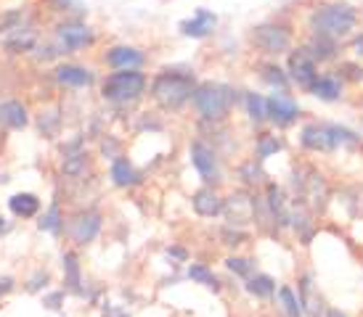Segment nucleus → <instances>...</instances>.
I'll return each mask as SVG.
<instances>
[{
	"label": "nucleus",
	"mask_w": 363,
	"mask_h": 317,
	"mask_svg": "<svg viewBox=\"0 0 363 317\" xmlns=\"http://www.w3.org/2000/svg\"><path fill=\"white\" fill-rule=\"evenodd\" d=\"M297 146L305 154L315 156H329L337 151H361L363 135L358 129L340 125V122H326V119H308L300 132H297Z\"/></svg>",
	"instance_id": "nucleus-1"
},
{
	"label": "nucleus",
	"mask_w": 363,
	"mask_h": 317,
	"mask_svg": "<svg viewBox=\"0 0 363 317\" xmlns=\"http://www.w3.org/2000/svg\"><path fill=\"white\" fill-rule=\"evenodd\" d=\"M361 24V11L345 3V0H329V3H318L315 8L308 11V35H318V38H329L337 42H347L358 32Z\"/></svg>",
	"instance_id": "nucleus-2"
},
{
	"label": "nucleus",
	"mask_w": 363,
	"mask_h": 317,
	"mask_svg": "<svg viewBox=\"0 0 363 317\" xmlns=\"http://www.w3.org/2000/svg\"><path fill=\"white\" fill-rule=\"evenodd\" d=\"M286 190H289L294 198H303L315 217L326 214L329 207H332V198H334L332 183L326 178V172H321L315 164L297 161L292 167V172H289Z\"/></svg>",
	"instance_id": "nucleus-3"
},
{
	"label": "nucleus",
	"mask_w": 363,
	"mask_h": 317,
	"mask_svg": "<svg viewBox=\"0 0 363 317\" xmlns=\"http://www.w3.org/2000/svg\"><path fill=\"white\" fill-rule=\"evenodd\" d=\"M239 100H242V93L233 88V85L218 82V79H204V82H199L196 90H194L191 106H194V111H196L199 122H207V125H225Z\"/></svg>",
	"instance_id": "nucleus-4"
},
{
	"label": "nucleus",
	"mask_w": 363,
	"mask_h": 317,
	"mask_svg": "<svg viewBox=\"0 0 363 317\" xmlns=\"http://www.w3.org/2000/svg\"><path fill=\"white\" fill-rule=\"evenodd\" d=\"M199 85V79L194 71L186 69H162L152 79V100L164 111H181L189 106L194 98V90Z\"/></svg>",
	"instance_id": "nucleus-5"
},
{
	"label": "nucleus",
	"mask_w": 363,
	"mask_h": 317,
	"mask_svg": "<svg viewBox=\"0 0 363 317\" xmlns=\"http://www.w3.org/2000/svg\"><path fill=\"white\" fill-rule=\"evenodd\" d=\"M247 40H250L252 50H257L262 59H276V61L281 59V56H286L297 45L294 42V27L284 19H268L255 24Z\"/></svg>",
	"instance_id": "nucleus-6"
},
{
	"label": "nucleus",
	"mask_w": 363,
	"mask_h": 317,
	"mask_svg": "<svg viewBox=\"0 0 363 317\" xmlns=\"http://www.w3.org/2000/svg\"><path fill=\"white\" fill-rule=\"evenodd\" d=\"M146 90H149V79L141 69H120L104 77L101 98L114 106H130L143 98Z\"/></svg>",
	"instance_id": "nucleus-7"
},
{
	"label": "nucleus",
	"mask_w": 363,
	"mask_h": 317,
	"mask_svg": "<svg viewBox=\"0 0 363 317\" xmlns=\"http://www.w3.org/2000/svg\"><path fill=\"white\" fill-rule=\"evenodd\" d=\"M303 106L294 98L292 90H271L268 93V125L279 132H286L300 125L303 119Z\"/></svg>",
	"instance_id": "nucleus-8"
},
{
	"label": "nucleus",
	"mask_w": 363,
	"mask_h": 317,
	"mask_svg": "<svg viewBox=\"0 0 363 317\" xmlns=\"http://www.w3.org/2000/svg\"><path fill=\"white\" fill-rule=\"evenodd\" d=\"M189 156H191V167L196 169V175L202 178L204 185L218 188L223 183L220 151L215 149V146H210L207 140L196 138V140H191V146H189Z\"/></svg>",
	"instance_id": "nucleus-9"
},
{
	"label": "nucleus",
	"mask_w": 363,
	"mask_h": 317,
	"mask_svg": "<svg viewBox=\"0 0 363 317\" xmlns=\"http://www.w3.org/2000/svg\"><path fill=\"white\" fill-rule=\"evenodd\" d=\"M284 67H286V74L292 79V88L300 90V93H311V88L315 85V79L321 74V67L305 53L303 45H294L286 56H284Z\"/></svg>",
	"instance_id": "nucleus-10"
},
{
	"label": "nucleus",
	"mask_w": 363,
	"mask_h": 317,
	"mask_svg": "<svg viewBox=\"0 0 363 317\" xmlns=\"http://www.w3.org/2000/svg\"><path fill=\"white\" fill-rule=\"evenodd\" d=\"M294 291H297V296H300V304H303L305 317H323L326 315L329 301H326L321 286H318V280H315V272H311V270L297 272V277H294Z\"/></svg>",
	"instance_id": "nucleus-11"
},
{
	"label": "nucleus",
	"mask_w": 363,
	"mask_h": 317,
	"mask_svg": "<svg viewBox=\"0 0 363 317\" xmlns=\"http://www.w3.org/2000/svg\"><path fill=\"white\" fill-rule=\"evenodd\" d=\"M223 217H225L228 225H236V228L255 225V190L239 188L233 190L231 196H225Z\"/></svg>",
	"instance_id": "nucleus-12"
},
{
	"label": "nucleus",
	"mask_w": 363,
	"mask_h": 317,
	"mask_svg": "<svg viewBox=\"0 0 363 317\" xmlns=\"http://www.w3.org/2000/svg\"><path fill=\"white\" fill-rule=\"evenodd\" d=\"M305 48V53L311 56L318 67H332V64H337L340 61V56H342V48L345 42H337V40H329V38H318V35H305V40L300 42Z\"/></svg>",
	"instance_id": "nucleus-13"
},
{
	"label": "nucleus",
	"mask_w": 363,
	"mask_h": 317,
	"mask_svg": "<svg viewBox=\"0 0 363 317\" xmlns=\"http://www.w3.org/2000/svg\"><path fill=\"white\" fill-rule=\"evenodd\" d=\"M56 40H59V53H74V50L91 48L96 35L82 21H67L56 30Z\"/></svg>",
	"instance_id": "nucleus-14"
},
{
	"label": "nucleus",
	"mask_w": 363,
	"mask_h": 317,
	"mask_svg": "<svg viewBox=\"0 0 363 317\" xmlns=\"http://www.w3.org/2000/svg\"><path fill=\"white\" fill-rule=\"evenodd\" d=\"M101 225H104V217L99 209H82L80 214L72 219L69 236L77 246H88V243H93L99 238Z\"/></svg>",
	"instance_id": "nucleus-15"
},
{
	"label": "nucleus",
	"mask_w": 363,
	"mask_h": 317,
	"mask_svg": "<svg viewBox=\"0 0 363 317\" xmlns=\"http://www.w3.org/2000/svg\"><path fill=\"white\" fill-rule=\"evenodd\" d=\"M218 24H220V19H218V13H215V11L196 8L191 19H183L181 24H178V30H181L183 38L204 40V38H210L212 32L218 30Z\"/></svg>",
	"instance_id": "nucleus-16"
},
{
	"label": "nucleus",
	"mask_w": 363,
	"mask_h": 317,
	"mask_svg": "<svg viewBox=\"0 0 363 317\" xmlns=\"http://www.w3.org/2000/svg\"><path fill=\"white\" fill-rule=\"evenodd\" d=\"M345 90H347V85L340 79L337 71L321 69V74H318V79H315V85L311 88L308 96H313V98L321 100V103H340L345 98Z\"/></svg>",
	"instance_id": "nucleus-17"
},
{
	"label": "nucleus",
	"mask_w": 363,
	"mask_h": 317,
	"mask_svg": "<svg viewBox=\"0 0 363 317\" xmlns=\"http://www.w3.org/2000/svg\"><path fill=\"white\" fill-rule=\"evenodd\" d=\"M223 207H225V198L218 193V188L212 185H202L199 190H194L191 196V209L204 219L223 217Z\"/></svg>",
	"instance_id": "nucleus-18"
},
{
	"label": "nucleus",
	"mask_w": 363,
	"mask_h": 317,
	"mask_svg": "<svg viewBox=\"0 0 363 317\" xmlns=\"http://www.w3.org/2000/svg\"><path fill=\"white\" fill-rule=\"evenodd\" d=\"M289 149V143L284 138L279 129H257L255 132V158L260 161H268V158L279 156L284 151Z\"/></svg>",
	"instance_id": "nucleus-19"
},
{
	"label": "nucleus",
	"mask_w": 363,
	"mask_h": 317,
	"mask_svg": "<svg viewBox=\"0 0 363 317\" xmlns=\"http://www.w3.org/2000/svg\"><path fill=\"white\" fill-rule=\"evenodd\" d=\"M236 180H239V185L247 190H260L268 180H271V175L265 172V161H260V158H244V161H239V167H236Z\"/></svg>",
	"instance_id": "nucleus-20"
},
{
	"label": "nucleus",
	"mask_w": 363,
	"mask_h": 317,
	"mask_svg": "<svg viewBox=\"0 0 363 317\" xmlns=\"http://www.w3.org/2000/svg\"><path fill=\"white\" fill-rule=\"evenodd\" d=\"M104 61H106V67H111L114 71L120 69H141L143 64H146V56H143V50L133 48V45H114L104 53Z\"/></svg>",
	"instance_id": "nucleus-21"
},
{
	"label": "nucleus",
	"mask_w": 363,
	"mask_h": 317,
	"mask_svg": "<svg viewBox=\"0 0 363 317\" xmlns=\"http://www.w3.org/2000/svg\"><path fill=\"white\" fill-rule=\"evenodd\" d=\"M255 71H257L260 82H265L271 90H294L292 79L286 74V67L279 64L276 59H262L260 64L255 67Z\"/></svg>",
	"instance_id": "nucleus-22"
},
{
	"label": "nucleus",
	"mask_w": 363,
	"mask_h": 317,
	"mask_svg": "<svg viewBox=\"0 0 363 317\" xmlns=\"http://www.w3.org/2000/svg\"><path fill=\"white\" fill-rule=\"evenodd\" d=\"M244 291L255 299V301H273L276 299V291H279V280L271 275V272H255L252 277H247L244 280Z\"/></svg>",
	"instance_id": "nucleus-23"
},
{
	"label": "nucleus",
	"mask_w": 363,
	"mask_h": 317,
	"mask_svg": "<svg viewBox=\"0 0 363 317\" xmlns=\"http://www.w3.org/2000/svg\"><path fill=\"white\" fill-rule=\"evenodd\" d=\"M242 103H244V114L252 122L255 129H262L268 125V96H262L257 90H244Z\"/></svg>",
	"instance_id": "nucleus-24"
},
{
	"label": "nucleus",
	"mask_w": 363,
	"mask_h": 317,
	"mask_svg": "<svg viewBox=\"0 0 363 317\" xmlns=\"http://www.w3.org/2000/svg\"><path fill=\"white\" fill-rule=\"evenodd\" d=\"M109 175H111L114 188H135V185L141 183V172L135 169V164H133L128 156L114 158L109 164Z\"/></svg>",
	"instance_id": "nucleus-25"
},
{
	"label": "nucleus",
	"mask_w": 363,
	"mask_h": 317,
	"mask_svg": "<svg viewBox=\"0 0 363 317\" xmlns=\"http://www.w3.org/2000/svg\"><path fill=\"white\" fill-rule=\"evenodd\" d=\"M273 307H276V312L281 317H305L300 296H297V291H294V283H279Z\"/></svg>",
	"instance_id": "nucleus-26"
},
{
	"label": "nucleus",
	"mask_w": 363,
	"mask_h": 317,
	"mask_svg": "<svg viewBox=\"0 0 363 317\" xmlns=\"http://www.w3.org/2000/svg\"><path fill=\"white\" fill-rule=\"evenodd\" d=\"M56 79L67 88H91L93 85V71L80 67V64H61L56 69Z\"/></svg>",
	"instance_id": "nucleus-27"
},
{
	"label": "nucleus",
	"mask_w": 363,
	"mask_h": 317,
	"mask_svg": "<svg viewBox=\"0 0 363 317\" xmlns=\"http://www.w3.org/2000/svg\"><path fill=\"white\" fill-rule=\"evenodd\" d=\"M64 286L74 296H85V288H82V270L80 259L74 251H64Z\"/></svg>",
	"instance_id": "nucleus-28"
},
{
	"label": "nucleus",
	"mask_w": 363,
	"mask_h": 317,
	"mask_svg": "<svg viewBox=\"0 0 363 317\" xmlns=\"http://www.w3.org/2000/svg\"><path fill=\"white\" fill-rule=\"evenodd\" d=\"M186 275L191 277L194 283H199V286H207L212 294H220V291H223L220 277L215 275V270H212L210 265H204V262H194V265H189Z\"/></svg>",
	"instance_id": "nucleus-29"
},
{
	"label": "nucleus",
	"mask_w": 363,
	"mask_h": 317,
	"mask_svg": "<svg viewBox=\"0 0 363 317\" xmlns=\"http://www.w3.org/2000/svg\"><path fill=\"white\" fill-rule=\"evenodd\" d=\"M0 122L6 127L21 129L30 125V117H27V109L21 106L19 100H6V103H0Z\"/></svg>",
	"instance_id": "nucleus-30"
},
{
	"label": "nucleus",
	"mask_w": 363,
	"mask_h": 317,
	"mask_svg": "<svg viewBox=\"0 0 363 317\" xmlns=\"http://www.w3.org/2000/svg\"><path fill=\"white\" fill-rule=\"evenodd\" d=\"M9 207L16 217L27 219V217H35L40 212V198L35 196V193H16V196L9 198Z\"/></svg>",
	"instance_id": "nucleus-31"
},
{
	"label": "nucleus",
	"mask_w": 363,
	"mask_h": 317,
	"mask_svg": "<svg viewBox=\"0 0 363 317\" xmlns=\"http://www.w3.org/2000/svg\"><path fill=\"white\" fill-rule=\"evenodd\" d=\"M334 71L340 74L345 85H361L363 82V61L355 59H342L334 64Z\"/></svg>",
	"instance_id": "nucleus-32"
},
{
	"label": "nucleus",
	"mask_w": 363,
	"mask_h": 317,
	"mask_svg": "<svg viewBox=\"0 0 363 317\" xmlns=\"http://www.w3.org/2000/svg\"><path fill=\"white\" fill-rule=\"evenodd\" d=\"M225 270L236 275L239 280H247V277H252L257 272V265H255L252 257H242V254H231V257H225Z\"/></svg>",
	"instance_id": "nucleus-33"
},
{
	"label": "nucleus",
	"mask_w": 363,
	"mask_h": 317,
	"mask_svg": "<svg viewBox=\"0 0 363 317\" xmlns=\"http://www.w3.org/2000/svg\"><path fill=\"white\" fill-rule=\"evenodd\" d=\"M88 167H91V154H88V151L67 154V156H64V164H61L64 175H69V178H80V175H85Z\"/></svg>",
	"instance_id": "nucleus-34"
},
{
	"label": "nucleus",
	"mask_w": 363,
	"mask_h": 317,
	"mask_svg": "<svg viewBox=\"0 0 363 317\" xmlns=\"http://www.w3.org/2000/svg\"><path fill=\"white\" fill-rule=\"evenodd\" d=\"M38 228L43 230V233H53V236H59L61 228H64V214H61V207L53 201L51 207H48V212L40 217V222H38Z\"/></svg>",
	"instance_id": "nucleus-35"
},
{
	"label": "nucleus",
	"mask_w": 363,
	"mask_h": 317,
	"mask_svg": "<svg viewBox=\"0 0 363 317\" xmlns=\"http://www.w3.org/2000/svg\"><path fill=\"white\" fill-rule=\"evenodd\" d=\"M220 241H223V246H228V248H242L247 241H250V230L247 228H236V225H223L220 228Z\"/></svg>",
	"instance_id": "nucleus-36"
},
{
	"label": "nucleus",
	"mask_w": 363,
	"mask_h": 317,
	"mask_svg": "<svg viewBox=\"0 0 363 317\" xmlns=\"http://www.w3.org/2000/svg\"><path fill=\"white\" fill-rule=\"evenodd\" d=\"M6 48H9L11 53H24V50H32L35 48V32L13 30V35L6 40Z\"/></svg>",
	"instance_id": "nucleus-37"
},
{
	"label": "nucleus",
	"mask_w": 363,
	"mask_h": 317,
	"mask_svg": "<svg viewBox=\"0 0 363 317\" xmlns=\"http://www.w3.org/2000/svg\"><path fill=\"white\" fill-rule=\"evenodd\" d=\"M99 151H101L104 158H109V161H114L117 156H122V143L114 135H106V138L101 140V146H99Z\"/></svg>",
	"instance_id": "nucleus-38"
},
{
	"label": "nucleus",
	"mask_w": 363,
	"mask_h": 317,
	"mask_svg": "<svg viewBox=\"0 0 363 317\" xmlns=\"http://www.w3.org/2000/svg\"><path fill=\"white\" fill-rule=\"evenodd\" d=\"M51 283V275L45 272V270H38L35 275H32V280H30V294H38L40 288H45Z\"/></svg>",
	"instance_id": "nucleus-39"
},
{
	"label": "nucleus",
	"mask_w": 363,
	"mask_h": 317,
	"mask_svg": "<svg viewBox=\"0 0 363 317\" xmlns=\"http://www.w3.org/2000/svg\"><path fill=\"white\" fill-rule=\"evenodd\" d=\"M347 48H350V53H353L355 61H363V30L355 32L353 38L347 40Z\"/></svg>",
	"instance_id": "nucleus-40"
},
{
	"label": "nucleus",
	"mask_w": 363,
	"mask_h": 317,
	"mask_svg": "<svg viewBox=\"0 0 363 317\" xmlns=\"http://www.w3.org/2000/svg\"><path fill=\"white\" fill-rule=\"evenodd\" d=\"M48 309H61V304H64V291H56V294H48L45 296V301H43Z\"/></svg>",
	"instance_id": "nucleus-41"
},
{
	"label": "nucleus",
	"mask_w": 363,
	"mask_h": 317,
	"mask_svg": "<svg viewBox=\"0 0 363 317\" xmlns=\"http://www.w3.org/2000/svg\"><path fill=\"white\" fill-rule=\"evenodd\" d=\"M167 257H172L175 262H186V259H189V251L183 246H170L167 248Z\"/></svg>",
	"instance_id": "nucleus-42"
},
{
	"label": "nucleus",
	"mask_w": 363,
	"mask_h": 317,
	"mask_svg": "<svg viewBox=\"0 0 363 317\" xmlns=\"http://www.w3.org/2000/svg\"><path fill=\"white\" fill-rule=\"evenodd\" d=\"M104 312H106V317H130V312H125L122 307H111V304Z\"/></svg>",
	"instance_id": "nucleus-43"
},
{
	"label": "nucleus",
	"mask_w": 363,
	"mask_h": 317,
	"mask_svg": "<svg viewBox=\"0 0 363 317\" xmlns=\"http://www.w3.org/2000/svg\"><path fill=\"white\" fill-rule=\"evenodd\" d=\"M323 317H350V312H345L342 307H332V304H329V309H326Z\"/></svg>",
	"instance_id": "nucleus-44"
},
{
	"label": "nucleus",
	"mask_w": 363,
	"mask_h": 317,
	"mask_svg": "<svg viewBox=\"0 0 363 317\" xmlns=\"http://www.w3.org/2000/svg\"><path fill=\"white\" fill-rule=\"evenodd\" d=\"M11 288H13V277H0V296L9 294Z\"/></svg>",
	"instance_id": "nucleus-45"
},
{
	"label": "nucleus",
	"mask_w": 363,
	"mask_h": 317,
	"mask_svg": "<svg viewBox=\"0 0 363 317\" xmlns=\"http://www.w3.org/2000/svg\"><path fill=\"white\" fill-rule=\"evenodd\" d=\"M80 0H56V8L59 11H69L72 6H77Z\"/></svg>",
	"instance_id": "nucleus-46"
},
{
	"label": "nucleus",
	"mask_w": 363,
	"mask_h": 317,
	"mask_svg": "<svg viewBox=\"0 0 363 317\" xmlns=\"http://www.w3.org/2000/svg\"><path fill=\"white\" fill-rule=\"evenodd\" d=\"M6 125H3V122H0V151H3V146H6Z\"/></svg>",
	"instance_id": "nucleus-47"
},
{
	"label": "nucleus",
	"mask_w": 363,
	"mask_h": 317,
	"mask_svg": "<svg viewBox=\"0 0 363 317\" xmlns=\"http://www.w3.org/2000/svg\"><path fill=\"white\" fill-rule=\"evenodd\" d=\"M3 230H6V219L0 217V233H3Z\"/></svg>",
	"instance_id": "nucleus-48"
},
{
	"label": "nucleus",
	"mask_w": 363,
	"mask_h": 317,
	"mask_svg": "<svg viewBox=\"0 0 363 317\" xmlns=\"http://www.w3.org/2000/svg\"><path fill=\"white\" fill-rule=\"evenodd\" d=\"M257 317H265V315H257Z\"/></svg>",
	"instance_id": "nucleus-49"
},
{
	"label": "nucleus",
	"mask_w": 363,
	"mask_h": 317,
	"mask_svg": "<svg viewBox=\"0 0 363 317\" xmlns=\"http://www.w3.org/2000/svg\"><path fill=\"white\" fill-rule=\"evenodd\" d=\"M361 106H363V98H361Z\"/></svg>",
	"instance_id": "nucleus-50"
}]
</instances>
